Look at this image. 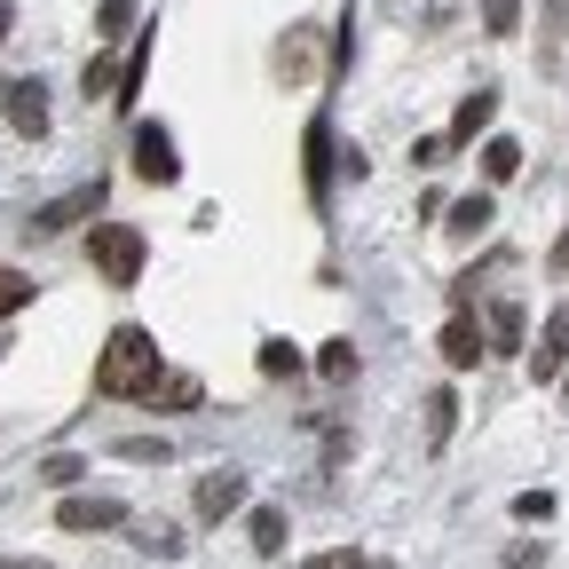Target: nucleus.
Wrapping results in <instances>:
<instances>
[{
    "instance_id": "20e7f679",
    "label": "nucleus",
    "mask_w": 569,
    "mask_h": 569,
    "mask_svg": "<svg viewBox=\"0 0 569 569\" xmlns=\"http://www.w3.org/2000/svg\"><path fill=\"white\" fill-rule=\"evenodd\" d=\"M134 174H142V182H182V151H174V134H167L159 119L134 127Z\"/></svg>"
},
{
    "instance_id": "9b49d317",
    "label": "nucleus",
    "mask_w": 569,
    "mask_h": 569,
    "mask_svg": "<svg viewBox=\"0 0 569 569\" xmlns=\"http://www.w3.org/2000/svg\"><path fill=\"white\" fill-rule=\"evenodd\" d=\"M436 348H443V365H451V372H475V356H482V325H475V317H451Z\"/></svg>"
},
{
    "instance_id": "72a5a7b5",
    "label": "nucleus",
    "mask_w": 569,
    "mask_h": 569,
    "mask_svg": "<svg viewBox=\"0 0 569 569\" xmlns=\"http://www.w3.org/2000/svg\"><path fill=\"white\" fill-rule=\"evenodd\" d=\"M0 569H48V561H32V553H0Z\"/></svg>"
},
{
    "instance_id": "b1692460",
    "label": "nucleus",
    "mask_w": 569,
    "mask_h": 569,
    "mask_svg": "<svg viewBox=\"0 0 569 569\" xmlns=\"http://www.w3.org/2000/svg\"><path fill=\"white\" fill-rule=\"evenodd\" d=\"M261 372H269V380H293V372H301V348H293V340H261Z\"/></svg>"
},
{
    "instance_id": "cd10ccee",
    "label": "nucleus",
    "mask_w": 569,
    "mask_h": 569,
    "mask_svg": "<svg viewBox=\"0 0 569 569\" xmlns=\"http://www.w3.org/2000/svg\"><path fill=\"white\" fill-rule=\"evenodd\" d=\"M553 515V490H515V522H546Z\"/></svg>"
},
{
    "instance_id": "dca6fc26",
    "label": "nucleus",
    "mask_w": 569,
    "mask_h": 569,
    "mask_svg": "<svg viewBox=\"0 0 569 569\" xmlns=\"http://www.w3.org/2000/svg\"><path fill=\"white\" fill-rule=\"evenodd\" d=\"M482 174H490V182H515V174H522V142H515V134H490V142H482Z\"/></svg>"
},
{
    "instance_id": "6e6552de",
    "label": "nucleus",
    "mask_w": 569,
    "mask_h": 569,
    "mask_svg": "<svg viewBox=\"0 0 569 569\" xmlns=\"http://www.w3.org/2000/svg\"><path fill=\"white\" fill-rule=\"evenodd\" d=\"M530 372H538V380H561V372H569V309L546 317V332H538V348H530Z\"/></svg>"
},
{
    "instance_id": "4be33fe9",
    "label": "nucleus",
    "mask_w": 569,
    "mask_h": 569,
    "mask_svg": "<svg viewBox=\"0 0 569 569\" xmlns=\"http://www.w3.org/2000/svg\"><path fill=\"white\" fill-rule=\"evenodd\" d=\"M475 9H482L490 40H515V32H522V0H475Z\"/></svg>"
},
{
    "instance_id": "6ab92c4d",
    "label": "nucleus",
    "mask_w": 569,
    "mask_h": 569,
    "mask_svg": "<svg viewBox=\"0 0 569 569\" xmlns=\"http://www.w3.org/2000/svg\"><path fill=\"white\" fill-rule=\"evenodd\" d=\"M32 293H40V284H32L24 269H9V261H0V325H9V317H24V309H32Z\"/></svg>"
},
{
    "instance_id": "f704fd0d",
    "label": "nucleus",
    "mask_w": 569,
    "mask_h": 569,
    "mask_svg": "<svg viewBox=\"0 0 569 569\" xmlns=\"http://www.w3.org/2000/svg\"><path fill=\"white\" fill-rule=\"evenodd\" d=\"M9 24H17V9H9V0H0V40H9Z\"/></svg>"
},
{
    "instance_id": "aec40b11",
    "label": "nucleus",
    "mask_w": 569,
    "mask_h": 569,
    "mask_svg": "<svg viewBox=\"0 0 569 569\" xmlns=\"http://www.w3.org/2000/svg\"><path fill=\"white\" fill-rule=\"evenodd\" d=\"M134 546H142V553H159V561H182L190 538H182L174 522H134Z\"/></svg>"
},
{
    "instance_id": "39448f33",
    "label": "nucleus",
    "mask_w": 569,
    "mask_h": 569,
    "mask_svg": "<svg viewBox=\"0 0 569 569\" xmlns=\"http://www.w3.org/2000/svg\"><path fill=\"white\" fill-rule=\"evenodd\" d=\"M0 119H9L24 142H40L48 134V88L40 80H0Z\"/></svg>"
},
{
    "instance_id": "7ed1b4c3",
    "label": "nucleus",
    "mask_w": 569,
    "mask_h": 569,
    "mask_svg": "<svg viewBox=\"0 0 569 569\" xmlns=\"http://www.w3.org/2000/svg\"><path fill=\"white\" fill-rule=\"evenodd\" d=\"M96 213H103V174L80 182V190H63V198H48V206H32L24 213V238H63V230L96 222Z\"/></svg>"
},
{
    "instance_id": "393cba45",
    "label": "nucleus",
    "mask_w": 569,
    "mask_h": 569,
    "mask_svg": "<svg viewBox=\"0 0 569 569\" xmlns=\"http://www.w3.org/2000/svg\"><path fill=\"white\" fill-rule=\"evenodd\" d=\"M561 24H569V0H546V40H538V63L546 71L561 63Z\"/></svg>"
},
{
    "instance_id": "0eeeda50",
    "label": "nucleus",
    "mask_w": 569,
    "mask_h": 569,
    "mask_svg": "<svg viewBox=\"0 0 569 569\" xmlns=\"http://www.w3.org/2000/svg\"><path fill=\"white\" fill-rule=\"evenodd\" d=\"M238 507H246V475H238V467L198 475V522H230Z\"/></svg>"
},
{
    "instance_id": "f3484780",
    "label": "nucleus",
    "mask_w": 569,
    "mask_h": 569,
    "mask_svg": "<svg viewBox=\"0 0 569 569\" xmlns=\"http://www.w3.org/2000/svg\"><path fill=\"white\" fill-rule=\"evenodd\" d=\"M111 459H127V467H167V459H174V443H167V436H119V443H111Z\"/></svg>"
},
{
    "instance_id": "f257e3e1",
    "label": "nucleus",
    "mask_w": 569,
    "mask_h": 569,
    "mask_svg": "<svg viewBox=\"0 0 569 569\" xmlns=\"http://www.w3.org/2000/svg\"><path fill=\"white\" fill-rule=\"evenodd\" d=\"M151 380H159V340L142 325H119L103 340V356H96V396L127 403V396H151Z\"/></svg>"
},
{
    "instance_id": "5701e85b",
    "label": "nucleus",
    "mask_w": 569,
    "mask_h": 569,
    "mask_svg": "<svg viewBox=\"0 0 569 569\" xmlns=\"http://www.w3.org/2000/svg\"><path fill=\"white\" fill-rule=\"evenodd\" d=\"M80 475H88V459H71V451H56V459H40V467H32V482H48V490H71Z\"/></svg>"
},
{
    "instance_id": "2eb2a0df",
    "label": "nucleus",
    "mask_w": 569,
    "mask_h": 569,
    "mask_svg": "<svg viewBox=\"0 0 569 569\" xmlns=\"http://www.w3.org/2000/svg\"><path fill=\"white\" fill-rule=\"evenodd\" d=\"M498 222V206H490V190H467L459 206H451V238H482Z\"/></svg>"
},
{
    "instance_id": "423d86ee",
    "label": "nucleus",
    "mask_w": 569,
    "mask_h": 569,
    "mask_svg": "<svg viewBox=\"0 0 569 569\" xmlns=\"http://www.w3.org/2000/svg\"><path fill=\"white\" fill-rule=\"evenodd\" d=\"M134 515L119 507V498H103V490H88V498H63L56 507V530H127Z\"/></svg>"
},
{
    "instance_id": "9d476101",
    "label": "nucleus",
    "mask_w": 569,
    "mask_h": 569,
    "mask_svg": "<svg viewBox=\"0 0 569 569\" xmlns=\"http://www.w3.org/2000/svg\"><path fill=\"white\" fill-rule=\"evenodd\" d=\"M522 301H490V317H482V356H515L522 348Z\"/></svg>"
},
{
    "instance_id": "f03ea898",
    "label": "nucleus",
    "mask_w": 569,
    "mask_h": 569,
    "mask_svg": "<svg viewBox=\"0 0 569 569\" xmlns=\"http://www.w3.org/2000/svg\"><path fill=\"white\" fill-rule=\"evenodd\" d=\"M88 261H96V277H103V284H134V277H142V261H151V246H142V230H134V222H96Z\"/></svg>"
},
{
    "instance_id": "2f4dec72",
    "label": "nucleus",
    "mask_w": 569,
    "mask_h": 569,
    "mask_svg": "<svg viewBox=\"0 0 569 569\" xmlns=\"http://www.w3.org/2000/svg\"><path fill=\"white\" fill-rule=\"evenodd\" d=\"M451 17H459V0H427V32H443Z\"/></svg>"
},
{
    "instance_id": "f8f14e48",
    "label": "nucleus",
    "mask_w": 569,
    "mask_h": 569,
    "mask_svg": "<svg viewBox=\"0 0 569 569\" xmlns=\"http://www.w3.org/2000/svg\"><path fill=\"white\" fill-rule=\"evenodd\" d=\"M490 119H498V88H475V96L459 103V119H451V134H443V142L459 151V142H475V134H482Z\"/></svg>"
},
{
    "instance_id": "1a4fd4ad",
    "label": "nucleus",
    "mask_w": 569,
    "mask_h": 569,
    "mask_svg": "<svg viewBox=\"0 0 569 569\" xmlns=\"http://www.w3.org/2000/svg\"><path fill=\"white\" fill-rule=\"evenodd\" d=\"M301 151H309V198L325 206V198H332V167H340V151H332V127H325V119H309Z\"/></svg>"
},
{
    "instance_id": "c85d7f7f",
    "label": "nucleus",
    "mask_w": 569,
    "mask_h": 569,
    "mask_svg": "<svg viewBox=\"0 0 569 569\" xmlns=\"http://www.w3.org/2000/svg\"><path fill=\"white\" fill-rule=\"evenodd\" d=\"M96 24H103V40H119V32L134 24V0H103V9H96Z\"/></svg>"
},
{
    "instance_id": "a211bd4d",
    "label": "nucleus",
    "mask_w": 569,
    "mask_h": 569,
    "mask_svg": "<svg viewBox=\"0 0 569 569\" xmlns=\"http://www.w3.org/2000/svg\"><path fill=\"white\" fill-rule=\"evenodd\" d=\"M451 427H459V396L436 388V396H427V451H443V443H451Z\"/></svg>"
},
{
    "instance_id": "c756f323",
    "label": "nucleus",
    "mask_w": 569,
    "mask_h": 569,
    "mask_svg": "<svg viewBox=\"0 0 569 569\" xmlns=\"http://www.w3.org/2000/svg\"><path fill=\"white\" fill-rule=\"evenodd\" d=\"M443 159H451L443 134H419V142H411V167H443Z\"/></svg>"
},
{
    "instance_id": "473e14b6",
    "label": "nucleus",
    "mask_w": 569,
    "mask_h": 569,
    "mask_svg": "<svg viewBox=\"0 0 569 569\" xmlns=\"http://www.w3.org/2000/svg\"><path fill=\"white\" fill-rule=\"evenodd\" d=\"M546 269H553V277H569V230L553 238V253H546Z\"/></svg>"
},
{
    "instance_id": "4468645a",
    "label": "nucleus",
    "mask_w": 569,
    "mask_h": 569,
    "mask_svg": "<svg viewBox=\"0 0 569 569\" xmlns=\"http://www.w3.org/2000/svg\"><path fill=\"white\" fill-rule=\"evenodd\" d=\"M246 538H253L261 561H277V553H284V507H253V515H246Z\"/></svg>"
},
{
    "instance_id": "a878e982",
    "label": "nucleus",
    "mask_w": 569,
    "mask_h": 569,
    "mask_svg": "<svg viewBox=\"0 0 569 569\" xmlns=\"http://www.w3.org/2000/svg\"><path fill=\"white\" fill-rule=\"evenodd\" d=\"M317 372H325V380H356V348H348V340H325V348H317Z\"/></svg>"
},
{
    "instance_id": "ddd939ff",
    "label": "nucleus",
    "mask_w": 569,
    "mask_h": 569,
    "mask_svg": "<svg viewBox=\"0 0 569 569\" xmlns=\"http://www.w3.org/2000/svg\"><path fill=\"white\" fill-rule=\"evenodd\" d=\"M142 403H159V411H198V403H206V388H198V372H159Z\"/></svg>"
},
{
    "instance_id": "412c9836",
    "label": "nucleus",
    "mask_w": 569,
    "mask_h": 569,
    "mask_svg": "<svg viewBox=\"0 0 569 569\" xmlns=\"http://www.w3.org/2000/svg\"><path fill=\"white\" fill-rule=\"evenodd\" d=\"M309 40H317V24H293L277 40V71H284V80H301V71H309Z\"/></svg>"
},
{
    "instance_id": "bb28decb",
    "label": "nucleus",
    "mask_w": 569,
    "mask_h": 569,
    "mask_svg": "<svg viewBox=\"0 0 569 569\" xmlns=\"http://www.w3.org/2000/svg\"><path fill=\"white\" fill-rule=\"evenodd\" d=\"M80 88H88V103H96V96L111 103V96H119V71H111L103 56H88V71H80Z\"/></svg>"
},
{
    "instance_id": "7c9ffc66",
    "label": "nucleus",
    "mask_w": 569,
    "mask_h": 569,
    "mask_svg": "<svg viewBox=\"0 0 569 569\" xmlns=\"http://www.w3.org/2000/svg\"><path fill=\"white\" fill-rule=\"evenodd\" d=\"M301 569H388V561H365V553H309Z\"/></svg>"
}]
</instances>
